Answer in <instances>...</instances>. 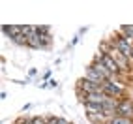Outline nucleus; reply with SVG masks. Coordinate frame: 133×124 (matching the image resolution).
I'll list each match as a JSON object with an SVG mask.
<instances>
[{"label":"nucleus","instance_id":"obj_3","mask_svg":"<svg viewBox=\"0 0 133 124\" xmlns=\"http://www.w3.org/2000/svg\"><path fill=\"white\" fill-rule=\"evenodd\" d=\"M77 90H81L84 94H97V92H103V88L101 85H97V83H92V81H88V79H79L77 81Z\"/></svg>","mask_w":133,"mask_h":124},{"label":"nucleus","instance_id":"obj_4","mask_svg":"<svg viewBox=\"0 0 133 124\" xmlns=\"http://www.w3.org/2000/svg\"><path fill=\"white\" fill-rule=\"evenodd\" d=\"M116 117H126V119L133 117V103L129 100H120V105L116 109Z\"/></svg>","mask_w":133,"mask_h":124},{"label":"nucleus","instance_id":"obj_8","mask_svg":"<svg viewBox=\"0 0 133 124\" xmlns=\"http://www.w3.org/2000/svg\"><path fill=\"white\" fill-rule=\"evenodd\" d=\"M109 124H133V119H126V117H116L112 119Z\"/></svg>","mask_w":133,"mask_h":124},{"label":"nucleus","instance_id":"obj_7","mask_svg":"<svg viewBox=\"0 0 133 124\" xmlns=\"http://www.w3.org/2000/svg\"><path fill=\"white\" fill-rule=\"evenodd\" d=\"M120 34L124 38H128L131 43H133V24H128V26H122L120 28Z\"/></svg>","mask_w":133,"mask_h":124},{"label":"nucleus","instance_id":"obj_6","mask_svg":"<svg viewBox=\"0 0 133 124\" xmlns=\"http://www.w3.org/2000/svg\"><path fill=\"white\" fill-rule=\"evenodd\" d=\"M2 30H4V34H8V36H10L11 40L23 34V28H21V26H10V24H4V26H2Z\"/></svg>","mask_w":133,"mask_h":124},{"label":"nucleus","instance_id":"obj_1","mask_svg":"<svg viewBox=\"0 0 133 124\" xmlns=\"http://www.w3.org/2000/svg\"><path fill=\"white\" fill-rule=\"evenodd\" d=\"M109 57H112V60L118 64V68L122 70V73H126V72H129V64H131V60L126 57V55H122V53L112 45V49L109 51Z\"/></svg>","mask_w":133,"mask_h":124},{"label":"nucleus","instance_id":"obj_5","mask_svg":"<svg viewBox=\"0 0 133 124\" xmlns=\"http://www.w3.org/2000/svg\"><path fill=\"white\" fill-rule=\"evenodd\" d=\"M84 79H88V81H92V83H97V85H103V83H105L103 75L97 72V70H94L92 66H88V68H86V72H84Z\"/></svg>","mask_w":133,"mask_h":124},{"label":"nucleus","instance_id":"obj_9","mask_svg":"<svg viewBox=\"0 0 133 124\" xmlns=\"http://www.w3.org/2000/svg\"><path fill=\"white\" fill-rule=\"evenodd\" d=\"M129 60H133V49H131V55H129Z\"/></svg>","mask_w":133,"mask_h":124},{"label":"nucleus","instance_id":"obj_2","mask_svg":"<svg viewBox=\"0 0 133 124\" xmlns=\"http://www.w3.org/2000/svg\"><path fill=\"white\" fill-rule=\"evenodd\" d=\"M112 45L116 47L122 55H126L128 58H129V55H131V49H133V43L128 40V38H124L122 34H118V36H114L112 38Z\"/></svg>","mask_w":133,"mask_h":124}]
</instances>
